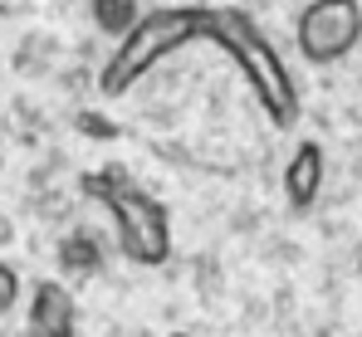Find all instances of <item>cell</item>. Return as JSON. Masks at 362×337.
<instances>
[{"label":"cell","instance_id":"cell-5","mask_svg":"<svg viewBox=\"0 0 362 337\" xmlns=\"http://www.w3.org/2000/svg\"><path fill=\"white\" fill-rule=\"evenodd\" d=\"M30 337H74L78 333V303L59 279H40L30 288V313H25Z\"/></svg>","mask_w":362,"mask_h":337},{"label":"cell","instance_id":"cell-11","mask_svg":"<svg viewBox=\"0 0 362 337\" xmlns=\"http://www.w3.org/2000/svg\"><path fill=\"white\" fill-rule=\"evenodd\" d=\"M172 337H186V333H172Z\"/></svg>","mask_w":362,"mask_h":337},{"label":"cell","instance_id":"cell-7","mask_svg":"<svg viewBox=\"0 0 362 337\" xmlns=\"http://www.w3.org/2000/svg\"><path fill=\"white\" fill-rule=\"evenodd\" d=\"M88 15H93V25H98L108 40H122V35L142 20L137 0H93V5H88Z\"/></svg>","mask_w":362,"mask_h":337},{"label":"cell","instance_id":"cell-6","mask_svg":"<svg viewBox=\"0 0 362 337\" xmlns=\"http://www.w3.org/2000/svg\"><path fill=\"white\" fill-rule=\"evenodd\" d=\"M323 191V147L318 142H299L294 157L284 162V196L294 211H308Z\"/></svg>","mask_w":362,"mask_h":337},{"label":"cell","instance_id":"cell-8","mask_svg":"<svg viewBox=\"0 0 362 337\" xmlns=\"http://www.w3.org/2000/svg\"><path fill=\"white\" fill-rule=\"evenodd\" d=\"M98 264H103V254H98L93 235H69V240L59 244V269L64 274L88 279V274H98Z\"/></svg>","mask_w":362,"mask_h":337},{"label":"cell","instance_id":"cell-1","mask_svg":"<svg viewBox=\"0 0 362 337\" xmlns=\"http://www.w3.org/2000/svg\"><path fill=\"white\" fill-rule=\"evenodd\" d=\"M206 25H211V10L206 5H157V10H147L118 40V49L108 54L103 73H98L103 98H122L152 64H162L167 54H177L186 45H201L206 40Z\"/></svg>","mask_w":362,"mask_h":337},{"label":"cell","instance_id":"cell-2","mask_svg":"<svg viewBox=\"0 0 362 337\" xmlns=\"http://www.w3.org/2000/svg\"><path fill=\"white\" fill-rule=\"evenodd\" d=\"M206 40L230 54V64L240 69L245 83H250V93L259 98V108L269 112V122L289 127V122L299 117V88H294V78H289L279 49L269 45V35H264L250 15H240V10H211Z\"/></svg>","mask_w":362,"mask_h":337},{"label":"cell","instance_id":"cell-9","mask_svg":"<svg viewBox=\"0 0 362 337\" xmlns=\"http://www.w3.org/2000/svg\"><path fill=\"white\" fill-rule=\"evenodd\" d=\"M15 303H20V274H15V269L0 259V318H5Z\"/></svg>","mask_w":362,"mask_h":337},{"label":"cell","instance_id":"cell-10","mask_svg":"<svg viewBox=\"0 0 362 337\" xmlns=\"http://www.w3.org/2000/svg\"><path fill=\"white\" fill-rule=\"evenodd\" d=\"M78 127H83V132H93V137H113L108 117H93V112H88V117H78Z\"/></svg>","mask_w":362,"mask_h":337},{"label":"cell","instance_id":"cell-4","mask_svg":"<svg viewBox=\"0 0 362 337\" xmlns=\"http://www.w3.org/2000/svg\"><path fill=\"white\" fill-rule=\"evenodd\" d=\"M294 40L308 64H338L362 40V0H308L294 20Z\"/></svg>","mask_w":362,"mask_h":337},{"label":"cell","instance_id":"cell-3","mask_svg":"<svg viewBox=\"0 0 362 337\" xmlns=\"http://www.w3.org/2000/svg\"><path fill=\"white\" fill-rule=\"evenodd\" d=\"M83 196H93L108 220L118 230V249L132 259V264H167L172 259V220H167V206L157 196H147L127 171L118 167H103V171H88L83 176Z\"/></svg>","mask_w":362,"mask_h":337}]
</instances>
